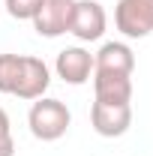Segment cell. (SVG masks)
Listing matches in <instances>:
<instances>
[{
	"mask_svg": "<svg viewBox=\"0 0 153 156\" xmlns=\"http://www.w3.org/2000/svg\"><path fill=\"white\" fill-rule=\"evenodd\" d=\"M6 135H12V129H9V114L0 108V138H6Z\"/></svg>",
	"mask_w": 153,
	"mask_h": 156,
	"instance_id": "cell-13",
	"label": "cell"
},
{
	"mask_svg": "<svg viewBox=\"0 0 153 156\" xmlns=\"http://www.w3.org/2000/svg\"><path fill=\"white\" fill-rule=\"evenodd\" d=\"M114 24L129 39L150 36L153 33V0H117Z\"/></svg>",
	"mask_w": 153,
	"mask_h": 156,
	"instance_id": "cell-2",
	"label": "cell"
},
{
	"mask_svg": "<svg viewBox=\"0 0 153 156\" xmlns=\"http://www.w3.org/2000/svg\"><path fill=\"white\" fill-rule=\"evenodd\" d=\"M54 69H57V78H63L66 84H84V81H90V75H93V54L84 51L81 45L63 48L57 54Z\"/></svg>",
	"mask_w": 153,
	"mask_h": 156,
	"instance_id": "cell-7",
	"label": "cell"
},
{
	"mask_svg": "<svg viewBox=\"0 0 153 156\" xmlns=\"http://www.w3.org/2000/svg\"><path fill=\"white\" fill-rule=\"evenodd\" d=\"M93 132L102 138H120L132 126V105L129 102H96L90 105Z\"/></svg>",
	"mask_w": 153,
	"mask_h": 156,
	"instance_id": "cell-3",
	"label": "cell"
},
{
	"mask_svg": "<svg viewBox=\"0 0 153 156\" xmlns=\"http://www.w3.org/2000/svg\"><path fill=\"white\" fill-rule=\"evenodd\" d=\"M3 3H6V12L15 21H33V15L42 6V0H3Z\"/></svg>",
	"mask_w": 153,
	"mask_h": 156,
	"instance_id": "cell-11",
	"label": "cell"
},
{
	"mask_svg": "<svg viewBox=\"0 0 153 156\" xmlns=\"http://www.w3.org/2000/svg\"><path fill=\"white\" fill-rule=\"evenodd\" d=\"M0 156H15V141H12V135L0 138Z\"/></svg>",
	"mask_w": 153,
	"mask_h": 156,
	"instance_id": "cell-12",
	"label": "cell"
},
{
	"mask_svg": "<svg viewBox=\"0 0 153 156\" xmlns=\"http://www.w3.org/2000/svg\"><path fill=\"white\" fill-rule=\"evenodd\" d=\"M51 84V72L45 66V60L33 57V54H21V69H18V84H15V93L18 99H39L45 96Z\"/></svg>",
	"mask_w": 153,
	"mask_h": 156,
	"instance_id": "cell-6",
	"label": "cell"
},
{
	"mask_svg": "<svg viewBox=\"0 0 153 156\" xmlns=\"http://www.w3.org/2000/svg\"><path fill=\"white\" fill-rule=\"evenodd\" d=\"M69 123H72V114H69L66 102H60L54 96L33 99L30 114H27V126H30L33 138H39V141H57V138L66 135Z\"/></svg>",
	"mask_w": 153,
	"mask_h": 156,
	"instance_id": "cell-1",
	"label": "cell"
},
{
	"mask_svg": "<svg viewBox=\"0 0 153 156\" xmlns=\"http://www.w3.org/2000/svg\"><path fill=\"white\" fill-rule=\"evenodd\" d=\"M72 12H75V0H42L39 12L33 15V30L45 39H57L69 33Z\"/></svg>",
	"mask_w": 153,
	"mask_h": 156,
	"instance_id": "cell-4",
	"label": "cell"
},
{
	"mask_svg": "<svg viewBox=\"0 0 153 156\" xmlns=\"http://www.w3.org/2000/svg\"><path fill=\"white\" fill-rule=\"evenodd\" d=\"M108 27L105 18V9L99 0H75V12H72V24H69V33L81 42H96L102 39Z\"/></svg>",
	"mask_w": 153,
	"mask_h": 156,
	"instance_id": "cell-5",
	"label": "cell"
},
{
	"mask_svg": "<svg viewBox=\"0 0 153 156\" xmlns=\"http://www.w3.org/2000/svg\"><path fill=\"white\" fill-rule=\"evenodd\" d=\"M135 54L126 42H102L93 54V72H111V75H132Z\"/></svg>",
	"mask_w": 153,
	"mask_h": 156,
	"instance_id": "cell-8",
	"label": "cell"
},
{
	"mask_svg": "<svg viewBox=\"0 0 153 156\" xmlns=\"http://www.w3.org/2000/svg\"><path fill=\"white\" fill-rule=\"evenodd\" d=\"M21 69V54H0V93H15Z\"/></svg>",
	"mask_w": 153,
	"mask_h": 156,
	"instance_id": "cell-10",
	"label": "cell"
},
{
	"mask_svg": "<svg viewBox=\"0 0 153 156\" xmlns=\"http://www.w3.org/2000/svg\"><path fill=\"white\" fill-rule=\"evenodd\" d=\"M93 93L96 102H129L132 99V75L93 72Z\"/></svg>",
	"mask_w": 153,
	"mask_h": 156,
	"instance_id": "cell-9",
	"label": "cell"
}]
</instances>
